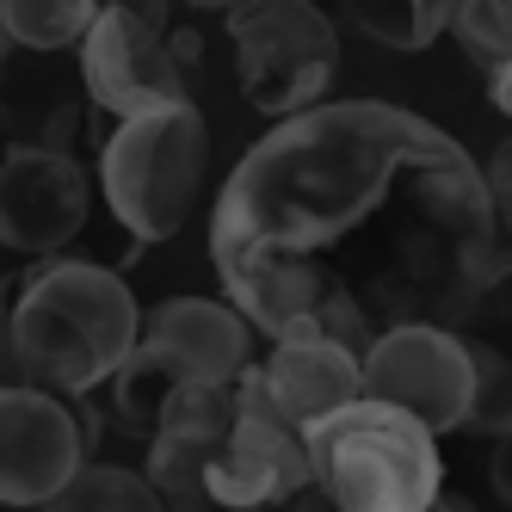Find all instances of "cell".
<instances>
[{
	"label": "cell",
	"mask_w": 512,
	"mask_h": 512,
	"mask_svg": "<svg viewBox=\"0 0 512 512\" xmlns=\"http://www.w3.org/2000/svg\"><path fill=\"white\" fill-rule=\"evenodd\" d=\"M463 149L408 105L389 99H321L272 124L235 161L210 210L216 278L253 260H315L371 223L395 186L445 167Z\"/></svg>",
	"instance_id": "6da1fadb"
},
{
	"label": "cell",
	"mask_w": 512,
	"mask_h": 512,
	"mask_svg": "<svg viewBox=\"0 0 512 512\" xmlns=\"http://www.w3.org/2000/svg\"><path fill=\"white\" fill-rule=\"evenodd\" d=\"M7 346L31 389L93 395L136 352L142 309L130 284L99 260H44L7 297Z\"/></svg>",
	"instance_id": "7a4b0ae2"
},
{
	"label": "cell",
	"mask_w": 512,
	"mask_h": 512,
	"mask_svg": "<svg viewBox=\"0 0 512 512\" xmlns=\"http://www.w3.org/2000/svg\"><path fill=\"white\" fill-rule=\"evenodd\" d=\"M309 482L340 512H426L445 488L438 438L383 401H352L303 432Z\"/></svg>",
	"instance_id": "3957f363"
},
{
	"label": "cell",
	"mask_w": 512,
	"mask_h": 512,
	"mask_svg": "<svg viewBox=\"0 0 512 512\" xmlns=\"http://www.w3.org/2000/svg\"><path fill=\"white\" fill-rule=\"evenodd\" d=\"M204 173H210V124L198 105L149 112L99 136V192L136 247L173 241L192 223Z\"/></svg>",
	"instance_id": "277c9868"
},
{
	"label": "cell",
	"mask_w": 512,
	"mask_h": 512,
	"mask_svg": "<svg viewBox=\"0 0 512 512\" xmlns=\"http://www.w3.org/2000/svg\"><path fill=\"white\" fill-rule=\"evenodd\" d=\"M223 25L253 112L284 124L321 105L340 68V31L321 7H309V0H241L223 13Z\"/></svg>",
	"instance_id": "5b68a950"
},
{
	"label": "cell",
	"mask_w": 512,
	"mask_h": 512,
	"mask_svg": "<svg viewBox=\"0 0 512 512\" xmlns=\"http://www.w3.org/2000/svg\"><path fill=\"white\" fill-rule=\"evenodd\" d=\"M469 346L438 321H395L358 358V395L408 414L420 432H463L469 420Z\"/></svg>",
	"instance_id": "8992f818"
},
{
	"label": "cell",
	"mask_w": 512,
	"mask_h": 512,
	"mask_svg": "<svg viewBox=\"0 0 512 512\" xmlns=\"http://www.w3.org/2000/svg\"><path fill=\"white\" fill-rule=\"evenodd\" d=\"M81 87H87V105L112 124L192 105L186 75H179V62L167 50V13L161 7H99L81 38Z\"/></svg>",
	"instance_id": "52a82bcc"
},
{
	"label": "cell",
	"mask_w": 512,
	"mask_h": 512,
	"mask_svg": "<svg viewBox=\"0 0 512 512\" xmlns=\"http://www.w3.org/2000/svg\"><path fill=\"white\" fill-rule=\"evenodd\" d=\"M99 420L87 395L50 389H7L0 395V506H50L68 475L93 463Z\"/></svg>",
	"instance_id": "ba28073f"
},
{
	"label": "cell",
	"mask_w": 512,
	"mask_h": 512,
	"mask_svg": "<svg viewBox=\"0 0 512 512\" xmlns=\"http://www.w3.org/2000/svg\"><path fill=\"white\" fill-rule=\"evenodd\" d=\"M204 488L223 512H278L290 494L309 488L303 432L278 420L253 364L235 377V426L204 463Z\"/></svg>",
	"instance_id": "9c48e42d"
},
{
	"label": "cell",
	"mask_w": 512,
	"mask_h": 512,
	"mask_svg": "<svg viewBox=\"0 0 512 512\" xmlns=\"http://www.w3.org/2000/svg\"><path fill=\"white\" fill-rule=\"evenodd\" d=\"M93 179L75 155L13 142L0 161V253L25 260H56V253L87 229Z\"/></svg>",
	"instance_id": "30bf717a"
},
{
	"label": "cell",
	"mask_w": 512,
	"mask_h": 512,
	"mask_svg": "<svg viewBox=\"0 0 512 512\" xmlns=\"http://www.w3.org/2000/svg\"><path fill=\"white\" fill-rule=\"evenodd\" d=\"M136 346H149L179 383H235L253 364L247 321L216 297H167L142 315Z\"/></svg>",
	"instance_id": "8fae6325"
},
{
	"label": "cell",
	"mask_w": 512,
	"mask_h": 512,
	"mask_svg": "<svg viewBox=\"0 0 512 512\" xmlns=\"http://www.w3.org/2000/svg\"><path fill=\"white\" fill-rule=\"evenodd\" d=\"M253 371H260V389L278 408V420L297 432L358 401V358L327 340H278L266 358H253Z\"/></svg>",
	"instance_id": "7c38bea8"
},
{
	"label": "cell",
	"mask_w": 512,
	"mask_h": 512,
	"mask_svg": "<svg viewBox=\"0 0 512 512\" xmlns=\"http://www.w3.org/2000/svg\"><path fill=\"white\" fill-rule=\"evenodd\" d=\"M334 284L340 278L321 260H253L223 272V297L247 321V334H266L278 346V340H309V321Z\"/></svg>",
	"instance_id": "4fadbf2b"
},
{
	"label": "cell",
	"mask_w": 512,
	"mask_h": 512,
	"mask_svg": "<svg viewBox=\"0 0 512 512\" xmlns=\"http://www.w3.org/2000/svg\"><path fill=\"white\" fill-rule=\"evenodd\" d=\"M445 31L463 44V56L482 68V81H488V99L512 105V13L500 7V0H463V7H451Z\"/></svg>",
	"instance_id": "5bb4252c"
},
{
	"label": "cell",
	"mask_w": 512,
	"mask_h": 512,
	"mask_svg": "<svg viewBox=\"0 0 512 512\" xmlns=\"http://www.w3.org/2000/svg\"><path fill=\"white\" fill-rule=\"evenodd\" d=\"M93 0H0V31H7L13 50H81L87 25H93Z\"/></svg>",
	"instance_id": "9a60e30c"
},
{
	"label": "cell",
	"mask_w": 512,
	"mask_h": 512,
	"mask_svg": "<svg viewBox=\"0 0 512 512\" xmlns=\"http://www.w3.org/2000/svg\"><path fill=\"white\" fill-rule=\"evenodd\" d=\"M173 389H179V377L167 371L149 346H136L118 371H112V383H105V414H112L124 432H142V438H149Z\"/></svg>",
	"instance_id": "2e32d148"
},
{
	"label": "cell",
	"mask_w": 512,
	"mask_h": 512,
	"mask_svg": "<svg viewBox=\"0 0 512 512\" xmlns=\"http://www.w3.org/2000/svg\"><path fill=\"white\" fill-rule=\"evenodd\" d=\"M229 426H235V383L229 389L223 383H179L149 438H179V445L216 451L229 438Z\"/></svg>",
	"instance_id": "e0dca14e"
},
{
	"label": "cell",
	"mask_w": 512,
	"mask_h": 512,
	"mask_svg": "<svg viewBox=\"0 0 512 512\" xmlns=\"http://www.w3.org/2000/svg\"><path fill=\"white\" fill-rule=\"evenodd\" d=\"M44 512H167V506L155 500V488L142 482L136 469L81 463L75 475H68V488H62Z\"/></svg>",
	"instance_id": "ac0fdd59"
},
{
	"label": "cell",
	"mask_w": 512,
	"mask_h": 512,
	"mask_svg": "<svg viewBox=\"0 0 512 512\" xmlns=\"http://www.w3.org/2000/svg\"><path fill=\"white\" fill-rule=\"evenodd\" d=\"M451 19V0H358L352 25L383 50H426Z\"/></svg>",
	"instance_id": "d6986e66"
},
{
	"label": "cell",
	"mask_w": 512,
	"mask_h": 512,
	"mask_svg": "<svg viewBox=\"0 0 512 512\" xmlns=\"http://www.w3.org/2000/svg\"><path fill=\"white\" fill-rule=\"evenodd\" d=\"M463 346H469V371H475L463 432L506 438V432H512V371H506V358H500L488 340H463Z\"/></svg>",
	"instance_id": "ffe728a7"
},
{
	"label": "cell",
	"mask_w": 512,
	"mask_h": 512,
	"mask_svg": "<svg viewBox=\"0 0 512 512\" xmlns=\"http://www.w3.org/2000/svg\"><path fill=\"white\" fill-rule=\"evenodd\" d=\"M494 494H500V500H512V432H506V438H494Z\"/></svg>",
	"instance_id": "44dd1931"
},
{
	"label": "cell",
	"mask_w": 512,
	"mask_h": 512,
	"mask_svg": "<svg viewBox=\"0 0 512 512\" xmlns=\"http://www.w3.org/2000/svg\"><path fill=\"white\" fill-rule=\"evenodd\" d=\"M278 512H340V506H334V500H327V494H321V488H315V482H309V488H303V494H290V500H284V506H278Z\"/></svg>",
	"instance_id": "7402d4cb"
},
{
	"label": "cell",
	"mask_w": 512,
	"mask_h": 512,
	"mask_svg": "<svg viewBox=\"0 0 512 512\" xmlns=\"http://www.w3.org/2000/svg\"><path fill=\"white\" fill-rule=\"evenodd\" d=\"M7 389H25V371H19V358H13L7 334H0V395H7Z\"/></svg>",
	"instance_id": "603a6c76"
},
{
	"label": "cell",
	"mask_w": 512,
	"mask_h": 512,
	"mask_svg": "<svg viewBox=\"0 0 512 512\" xmlns=\"http://www.w3.org/2000/svg\"><path fill=\"white\" fill-rule=\"evenodd\" d=\"M7 149H13V112L0 105V161H7Z\"/></svg>",
	"instance_id": "cb8c5ba5"
},
{
	"label": "cell",
	"mask_w": 512,
	"mask_h": 512,
	"mask_svg": "<svg viewBox=\"0 0 512 512\" xmlns=\"http://www.w3.org/2000/svg\"><path fill=\"white\" fill-rule=\"evenodd\" d=\"M426 512H469V506H451V500H432Z\"/></svg>",
	"instance_id": "d4e9b609"
},
{
	"label": "cell",
	"mask_w": 512,
	"mask_h": 512,
	"mask_svg": "<svg viewBox=\"0 0 512 512\" xmlns=\"http://www.w3.org/2000/svg\"><path fill=\"white\" fill-rule=\"evenodd\" d=\"M0 327H7V284H0Z\"/></svg>",
	"instance_id": "484cf974"
},
{
	"label": "cell",
	"mask_w": 512,
	"mask_h": 512,
	"mask_svg": "<svg viewBox=\"0 0 512 512\" xmlns=\"http://www.w3.org/2000/svg\"><path fill=\"white\" fill-rule=\"evenodd\" d=\"M7 50H13V44H7V31H0V68H7Z\"/></svg>",
	"instance_id": "4316f807"
},
{
	"label": "cell",
	"mask_w": 512,
	"mask_h": 512,
	"mask_svg": "<svg viewBox=\"0 0 512 512\" xmlns=\"http://www.w3.org/2000/svg\"><path fill=\"white\" fill-rule=\"evenodd\" d=\"M0 512H44V506H0Z\"/></svg>",
	"instance_id": "83f0119b"
}]
</instances>
